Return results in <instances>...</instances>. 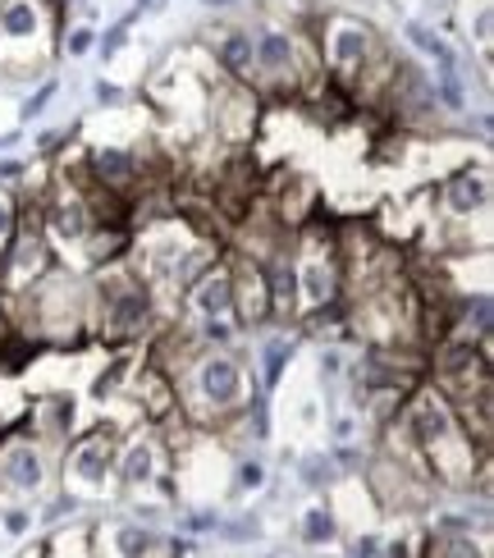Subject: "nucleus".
I'll return each instance as SVG.
<instances>
[{"instance_id":"obj_1","label":"nucleus","mask_w":494,"mask_h":558,"mask_svg":"<svg viewBox=\"0 0 494 558\" xmlns=\"http://www.w3.org/2000/svg\"><path fill=\"white\" fill-rule=\"evenodd\" d=\"M165 325V302L133 262L87 275V335L101 348H133Z\"/></svg>"},{"instance_id":"obj_2","label":"nucleus","mask_w":494,"mask_h":558,"mask_svg":"<svg viewBox=\"0 0 494 558\" xmlns=\"http://www.w3.org/2000/svg\"><path fill=\"white\" fill-rule=\"evenodd\" d=\"M10 325L37 335L46 348H83L87 335V275L56 262L37 284L5 293Z\"/></svg>"},{"instance_id":"obj_3","label":"nucleus","mask_w":494,"mask_h":558,"mask_svg":"<svg viewBox=\"0 0 494 558\" xmlns=\"http://www.w3.org/2000/svg\"><path fill=\"white\" fill-rule=\"evenodd\" d=\"M252 389H256V376L239 357V348H197L174 376L179 412L197 430H220L229 416L243 412Z\"/></svg>"},{"instance_id":"obj_4","label":"nucleus","mask_w":494,"mask_h":558,"mask_svg":"<svg viewBox=\"0 0 494 558\" xmlns=\"http://www.w3.org/2000/svg\"><path fill=\"white\" fill-rule=\"evenodd\" d=\"M308 41L316 51L321 74H329L335 83H344L352 92H362L366 83L375 92H385L394 51L385 46L381 28H375L371 19L348 14V10H325V14H316Z\"/></svg>"},{"instance_id":"obj_5","label":"nucleus","mask_w":494,"mask_h":558,"mask_svg":"<svg viewBox=\"0 0 494 558\" xmlns=\"http://www.w3.org/2000/svg\"><path fill=\"white\" fill-rule=\"evenodd\" d=\"M60 23V0H5L0 5V78L41 83L51 74Z\"/></svg>"},{"instance_id":"obj_6","label":"nucleus","mask_w":494,"mask_h":558,"mask_svg":"<svg viewBox=\"0 0 494 558\" xmlns=\"http://www.w3.org/2000/svg\"><path fill=\"white\" fill-rule=\"evenodd\" d=\"M248 33H252V87L262 97H298L308 83H316L321 64L302 28L262 19Z\"/></svg>"},{"instance_id":"obj_7","label":"nucleus","mask_w":494,"mask_h":558,"mask_svg":"<svg viewBox=\"0 0 494 558\" xmlns=\"http://www.w3.org/2000/svg\"><path fill=\"white\" fill-rule=\"evenodd\" d=\"M120 439L124 426L115 416H101L97 426L79 430L56 458V476H60V490H69L83 504H97L115 495V453H120Z\"/></svg>"},{"instance_id":"obj_8","label":"nucleus","mask_w":494,"mask_h":558,"mask_svg":"<svg viewBox=\"0 0 494 558\" xmlns=\"http://www.w3.org/2000/svg\"><path fill=\"white\" fill-rule=\"evenodd\" d=\"M56 476V453L23 426H0V490L14 499H46Z\"/></svg>"},{"instance_id":"obj_9","label":"nucleus","mask_w":494,"mask_h":558,"mask_svg":"<svg viewBox=\"0 0 494 558\" xmlns=\"http://www.w3.org/2000/svg\"><path fill=\"white\" fill-rule=\"evenodd\" d=\"M165 462H170V453H165L156 426L152 422L129 426L120 439V453H115V490L120 495H152L156 481L170 472Z\"/></svg>"},{"instance_id":"obj_10","label":"nucleus","mask_w":494,"mask_h":558,"mask_svg":"<svg viewBox=\"0 0 494 558\" xmlns=\"http://www.w3.org/2000/svg\"><path fill=\"white\" fill-rule=\"evenodd\" d=\"M19 426L28 430L37 445H46V449L60 458V449L79 435V393H69V389L41 393V399H33L28 408H23Z\"/></svg>"},{"instance_id":"obj_11","label":"nucleus","mask_w":494,"mask_h":558,"mask_svg":"<svg viewBox=\"0 0 494 558\" xmlns=\"http://www.w3.org/2000/svg\"><path fill=\"white\" fill-rule=\"evenodd\" d=\"M490 202H494V189H490V166L485 160H462L454 174L439 179V211L449 216L454 225L490 216Z\"/></svg>"},{"instance_id":"obj_12","label":"nucleus","mask_w":494,"mask_h":558,"mask_svg":"<svg viewBox=\"0 0 494 558\" xmlns=\"http://www.w3.org/2000/svg\"><path fill=\"white\" fill-rule=\"evenodd\" d=\"M179 316L183 325H197V320H220L233 316V270H229V252H220L193 284L179 293Z\"/></svg>"},{"instance_id":"obj_13","label":"nucleus","mask_w":494,"mask_h":558,"mask_svg":"<svg viewBox=\"0 0 494 558\" xmlns=\"http://www.w3.org/2000/svg\"><path fill=\"white\" fill-rule=\"evenodd\" d=\"M92 554L97 558H160V531L137 518H101L92 522Z\"/></svg>"},{"instance_id":"obj_14","label":"nucleus","mask_w":494,"mask_h":558,"mask_svg":"<svg viewBox=\"0 0 494 558\" xmlns=\"http://www.w3.org/2000/svg\"><path fill=\"white\" fill-rule=\"evenodd\" d=\"M256 120H262V92L225 78V87L210 97V129H216L225 143H243V137H252Z\"/></svg>"},{"instance_id":"obj_15","label":"nucleus","mask_w":494,"mask_h":558,"mask_svg":"<svg viewBox=\"0 0 494 558\" xmlns=\"http://www.w3.org/2000/svg\"><path fill=\"white\" fill-rule=\"evenodd\" d=\"M298 348H302V335H298V330H285V325H270V330L262 335V343H256V366H252V376H256V385L270 393V399H275V389L285 385L289 366H293V357H298Z\"/></svg>"},{"instance_id":"obj_16","label":"nucleus","mask_w":494,"mask_h":558,"mask_svg":"<svg viewBox=\"0 0 494 558\" xmlns=\"http://www.w3.org/2000/svg\"><path fill=\"white\" fill-rule=\"evenodd\" d=\"M449 325L454 335H467L477 343H494V298L490 289H458L449 293Z\"/></svg>"},{"instance_id":"obj_17","label":"nucleus","mask_w":494,"mask_h":558,"mask_svg":"<svg viewBox=\"0 0 494 558\" xmlns=\"http://www.w3.org/2000/svg\"><path fill=\"white\" fill-rule=\"evenodd\" d=\"M210 60H216L220 78L252 87V33L248 28H220V33H210Z\"/></svg>"},{"instance_id":"obj_18","label":"nucleus","mask_w":494,"mask_h":558,"mask_svg":"<svg viewBox=\"0 0 494 558\" xmlns=\"http://www.w3.org/2000/svg\"><path fill=\"white\" fill-rule=\"evenodd\" d=\"M458 33L467 51L481 56V69L490 74L494 60V0H458Z\"/></svg>"},{"instance_id":"obj_19","label":"nucleus","mask_w":494,"mask_h":558,"mask_svg":"<svg viewBox=\"0 0 494 558\" xmlns=\"http://www.w3.org/2000/svg\"><path fill=\"white\" fill-rule=\"evenodd\" d=\"M339 536H344V526H339V504H335V495L325 490V499L308 504V508L298 513V541L308 545V549H329V545H339Z\"/></svg>"},{"instance_id":"obj_20","label":"nucleus","mask_w":494,"mask_h":558,"mask_svg":"<svg viewBox=\"0 0 494 558\" xmlns=\"http://www.w3.org/2000/svg\"><path fill=\"white\" fill-rule=\"evenodd\" d=\"M46 353V343L28 330H19V325H10L5 335H0V380H19L23 371H28L37 357Z\"/></svg>"},{"instance_id":"obj_21","label":"nucleus","mask_w":494,"mask_h":558,"mask_svg":"<svg viewBox=\"0 0 494 558\" xmlns=\"http://www.w3.org/2000/svg\"><path fill=\"white\" fill-rule=\"evenodd\" d=\"M403 37H408L412 51H421L426 60H435V69H439V64H458V51L449 46V37L435 28V23H426V19H403Z\"/></svg>"},{"instance_id":"obj_22","label":"nucleus","mask_w":494,"mask_h":558,"mask_svg":"<svg viewBox=\"0 0 494 558\" xmlns=\"http://www.w3.org/2000/svg\"><path fill=\"white\" fill-rule=\"evenodd\" d=\"M298 485L302 490H312V495H325V490H335V485L344 481L339 468H335V458H329V449H308V453H298Z\"/></svg>"},{"instance_id":"obj_23","label":"nucleus","mask_w":494,"mask_h":558,"mask_svg":"<svg viewBox=\"0 0 494 558\" xmlns=\"http://www.w3.org/2000/svg\"><path fill=\"white\" fill-rule=\"evenodd\" d=\"M266 485H270V468H266L262 453H239L233 458V468H229V495L233 499H252V495H262Z\"/></svg>"},{"instance_id":"obj_24","label":"nucleus","mask_w":494,"mask_h":558,"mask_svg":"<svg viewBox=\"0 0 494 558\" xmlns=\"http://www.w3.org/2000/svg\"><path fill=\"white\" fill-rule=\"evenodd\" d=\"M97 33L101 28L92 19H64L56 37V60H87L97 51Z\"/></svg>"},{"instance_id":"obj_25","label":"nucleus","mask_w":494,"mask_h":558,"mask_svg":"<svg viewBox=\"0 0 494 558\" xmlns=\"http://www.w3.org/2000/svg\"><path fill=\"white\" fill-rule=\"evenodd\" d=\"M210 536H220L225 545H256V541L266 536V522H262V513H256V508H243V513L220 518Z\"/></svg>"},{"instance_id":"obj_26","label":"nucleus","mask_w":494,"mask_h":558,"mask_svg":"<svg viewBox=\"0 0 494 558\" xmlns=\"http://www.w3.org/2000/svg\"><path fill=\"white\" fill-rule=\"evenodd\" d=\"M133 14H124V19H115L106 33H97V51L92 56H101V60H115L120 51H129V41H133Z\"/></svg>"},{"instance_id":"obj_27","label":"nucleus","mask_w":494,"mask_h":558,"mask_svg":"<svg viewBox=\"0 0 494 558\" xmlns=\"http://www.w3.org/2000/svg\"><path fill=\"white\" fill-rule=\"evenodd\" d=\"M56 97H60V78L46 74V78L37 83V92H28V97H23V106H19V124H33V120H41L46 106H51Z\"/></svg>"},{"instance_id":"obj_28","label":"nucleus","mask_w":494,"mask_h":558,"mask_svg":"<svg viewBox=\"0 0 494 558\" xmlns=\"http://www.w3.org/2000/svg\"><path fill=\"white\" fill-rule=\"evenodd\" d=\"M316 371H321V385L335 389L339 380H348V353H344L339 343H325L321 357H316Z\"/></svg>"},{"instance_id":"obj_29","label":"nucleus","mask_w":494,"mask_h":558,"mask_svg":"<svg viewBox=\"0 0 494 558\" xmlns=\"http://www.w3.org/2000/svg\"><path fill=\"white\" fill-rule=\"evenodd\" d=\"M0 526H5L10 541H23V536H33L37 513H33L28 504H5V508H0Z\"/></svg>"},{"instance_id":"obj_30","label":"nucleus","mask_w":494,"mask_h":558,"mask_svg":"<svg viewBox=\"0 0 494 558\" xmlns=\"http://www.w3.org/2000/svg\"><path fill=\"white\" fill-rule=\"evenodd\" d=\"M124 380H133V362H129V357H115L110 371H101V376L92 380V399H110V393L120 389Z\"/></svg>"},{"instance_id":"obj_31","label":"nucleus","mask_w":494,"mask_h":558,"mask_svg":"<svg viewBox=\"0 0 494 558\" xmlns=\"http://www.w3.org/2000/svg\"><path fill=\"white\" fill-rule=\"evenodd\" d=\"M83 508H87L83 499H74V495H69V490H60V495H56V499H51V504H46V508H41V513H37V522H46V526H60L64 518H69V522H74V518L83 513Z\"/></svg>"},{"instance_id":"obj_32","label":"nucleus","mask_w":494,"mask_h":558,"mask_svg":"<svg viewBox=\"0 0 494 558\" xmlns=\"http://www.w3.org/2000/svg\"><path fill=\"white\" fill-rule=\"evenodd\" d=\"M19 234V193L10 183H0V247Z\"/></svg>"},{"instance_id":"obj_33","label":"nucleus","mask_w":494,"mask_h":558,"mask_svg":"<svg viewBox=\"0 0 494 558\" xmlns=\"http://www.w3.org/2000/svg\"><path fill=\"white\" fill-rule=\"evenodd\" d=\"M74 137H79V124H64V129L41 133V137H37V156H41V160H51V156H60L64 147H74Z\"/></svg>"},{"instance_id":"obj_34","label":"nucleus","mask_w":494,"mask_h":558,"mask_svg":"<svg viewBox=\"0 0 494 558\" xmlns=\"http://www.w3.org/2000/svg\"><path fill=\"white\" fill-rule=\"evenodd\" d=\"M124 97H129V92H124L120 83H115V78H97V83H92V101H97L101 110H120V106H124Z\"/></svg>"},{"instance_id":"obj_35","label":"nucleus","mask_w":494,"mask_h":558,"mask_svg":"<svg viewBox=\"0 0 494 558\" xmlns=\"http://www.w3.org/2000/svg\"><path fill=\"white\" fill-rule=\"evenodd\" d=\"M381 531H358V536L348 541V549H344V558H381Z\"/></svg>"},{"instance_id":"obj_36","label":"nucleus","mask_w":494,"mask_h":558,"mask_svg":"<svg viewBox=\"0 0 494 558\" xmlns=\"http://www.w3.org/2000/svg\"><path fill=\"white\" fill-rule=\"evenodd\" d=\"M216 522H220L216 508H193V513L183 518V531L188 536H206V531H216Z\"/></svg>"},{"instance_id":"obj_37","label":"nucleus","mask_w":494,"mask_h":558,"mask_svg":"<svg viewBox=\"0 0 494 558\" xmlns=\"http://www.w3.org/2000/svg\"><path fill=\"white\" fill-rule=\"evenodd\" d=\"M381 558H421V549H417V536H389V541H381Z\"/></svg>"},{"instance_id":"obj_38","label":"nucleus","mask_w":494,"mask_h":558,"mask_svg":"<svg viewBox=\"0 0 494 558\" xmlns=\"http://www.w3.org/2000/svg\"><path fill=\"white\" fill-rule=\"evenodd\" d=\"M23 174H28V160H19V156L0 160V183H14V179H23Z\"/></svg>"},{"instance_id":"obj_39","label":"nucleus","mask_w":494,"mask_h":558,"mask_svg":"<svg viewBox=\"0 0 494 558\" xmlns=\"http://www.w3.org/2000/svg\"><path fill=\"white\" fill-rule=\"evenodd\" d=\"M165 5H170V0H133L129 14H133V19H147V14H160Z\"/></svg>"},{"instance_id":"obj_40","label":"nucleus","mask_w":494,"mask_h":558,"mask_svg":"<svg viewBox=\"0 0 494 558\" xmlns=\"http://www.w3.org/2000/svg\"><path fill=\"white\" fill-rule=\"evenodd\" d=\"M243 0H202V10H210V14H225V10H239Z\"/></svg>"},{"instance_id":"obj_41","label":"nucleus","mask_w":494,"mask_h":558,"mask_svg":"<svg viewBox=\"0 0 494 558\" xmlns=\"http://www.w3.org/2000/svg\"><path fill=\"white\" fill-rule=\"evenodd\" d=\"M10 330V312H5V293H0V335Z\"/></svg>"},{"instance_id":"obj_42","label":"nucleus","mask_w":494,"mask_h":558,"mask_svg":"<svg viewBox=\"0 0 494 558\" xmlns=\"http://www.w3.org/2000/svg\"><path fill=\"white\" fill-rule=\"evenodd\" d=\"M14 143H19V129L14 133H0V147H14Z\"/></svg>"},{"instance_id":"obj_43","label":"nucleus","mask_w":494,"mask_h":558,"mask_svg":"<svg viewBox=\"0 0 494 558\" xmlns=\"http://www.w3.org/2000/svg\"><path fill=\"white\" fill-rule=\"evenodd\" d=\"M0 5H5V0H0Z\"/></svg>"}]
</instances>
